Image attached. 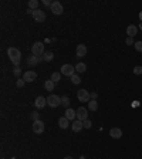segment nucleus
I'll return each instance as SVG.
<instances>
[{"label":"nucleus","instance_id":"nucleus-6","mask_svg":"<svg viewBox=\"0 0 142 159\" xmlns=\"http://www.w3.org/2000/svg\"><path fill=\"white\" fill-rule=\"evenodd\" d=\"M50 10H51V13H53V14H56V16H58V14H61V13L64 11L63 4H61L60 1H53V4H51Z\"/></svg>","mask_w":142,"mask_h":159},{"label":"nucleus","instance_id":"nucleus-24","mask_svg":"<svg viewBox=\"0 0 142 159\" xmlns=\"http://www.w3.org/2000/svg\"><path fill=\"white\" fill-rule=\"evenodd\" d=\"M38 4H40V1L38 0H30L29 1V7H30V10H37V7H38Z\"/></svg>","mask_w":142,"mask_h":159},{"label":"nucleus","instance_id":"nucleus-37","mask_svg":"<svg viewBox=\"0 0 142 159\" xmlns=\"http://www.w3.org/2000/svg\"><path fill=\"white\" fill-rule=\"evenodd\" d=\"M139 17H141V19H142V13H141V14H139Z\"/></svg>","mask_w":142,"mask_h":159},{"label":"nucleus","instance_id":"nucleus-18","mask_svg":"<svg viewBox=\"0 0 142 159\" xmlns=\"http://www.w3.org/2000/svg\"><path fill=\"white\" fill-rule=\"evenodd\" d=\"M58 126H60L61 129H67V128L70 126V121L66 118V117H61V118L58 119Z\"/></svg>","mask_w":142,"mask_h":159},{"label":"nucleus","instance_id":"nucleus-35","mask_svg":"<svg viewBox=\"0 0 142 159\" xmlns=\"http://www.w3.org/2000/svg\"><path fill=\"white\" fill-rule=\"evenodd\" d=\"M90 97H91V100H97L98 94H97V92H91V94H90Z\"/></svg>","mask_w":142,"mask_h":159},{"label":"nucleus","instance_id":"nucleus-2","mask_svg":"<svg viewBox=\"0 0 142 159\" xmlns=\"http://www.w3.org/2000/svg\"><path fill=\"white\" fill-rule=\"evenodd\" d=\"M47 105L48 107H51V108H57V107H60L61 105V97H58V95H48L47 97Z\"/></svg>","mask_w":142,"mask_h":159},{"label":"nucleus","instance_id":"nucleus-20","mask_svg":"<svg viewBox=\"0 0 142 159\" xmlns=\"http://www.w3.org/2000/svg\"><path fill=\"white\" fill-rule=\"evenodd\" d=\"M54 85H56V82H53L51 80H48V81L44 82V88H46V91H53V90H54Z\"/></svg>","mask_w":142,"mask_h":159},{"label":"nucleus","instance_id":"nucleus-33","mask_svg":"<svg viewBox=\"0 0 142 159\" xmlns=\"http://www.w3.org/2000/svg\"><path fill=\"white\" fill-rule=\"evenodd\" d=\"M127 44H128V45H132V44H135V43H134V39H132V37H128V39H127Z\"/></svg>","mask_w":142,"mask_h":159},{"label":"nucleus","instance_id":"nucleus-22","mask_svg":"<svg viewBox=\"0 0 142 159\" xmlns=\"http://www.w3.org/2000/svg\"><path fill=\"white\" fill-rule=\"evenodd\" d=\"M54 58V54L51 53V51H46L44 54H43V60L44 61H51Z\"/></svg>","mask_w":142,"mask_h":159},{"label":"nucleus","instance_id":"nucleus-1","mask_svg":"<svg viewBox=\"0 0 142 159\" xmlns=\"http://www.w3.org/2000/svg\"><path fill=\"white\" fill-rule=\"evenodd\" d=\"M7 55H9L10 61H11L16 67L20 64V61H21V53H20L19 48H16V47H9V48H7Z\"/></svg>","mask_w":142,"mask_h":159},{"label":"nucleus","instance_id":"nucleus-3","mask_svg":"<svg viewBox=\"0 0 142 159\" xmlns=\"http://www.w3.org/2000/svg\"><path fill=\"white\" fill-rule=\"evenodd\" d=\"M46 51H44V44L43 43H40V41H37L34 43L33 45H31V54L36 55V57H38V55H43Z\"/></svg>","mask_w":142,"mask_h":159},{"label":"nucleus","instance_id":"nucleus-9","mask_svg":"<svg viewBox=\"0 0 142 159\" xmlns=\"http://www.w3.org/2000/svg\"><path fill=\"white\" fill-rule=\"evenodd\" d=\"M44 129H46V126H44L43 121H36V122H33V132H34V134H43Z\"/></svg>","mask_w":142,"mask_h":159},{"label":"nucleus","instance_id":"nucleus-36","mask_svg":"<svg viewBox=\"0 0 142 159\" xmlns=\"http://www.w3.org/2000/svg\"><path fill=\"white\" fill-rule=\"evenodd\" d=\"M64 159H74V158H72V156H66Z\"/></svg>","mask_w":142,"mask_h":159},{"label":"nucleus","instance_id":"nucleus-10","mask_svg":"<svg viewBox=\"0 0 142 159\" xmlns=\"http://www.w3.org/2000/svg\"><path fill=\"white\" fill-rule=\"evenodd\" d=\"M23 78H24L26 82H33L37 78V73L36 71H26L24 75H23Z\"/></svg>","mask_w":142,"mask_h":159},{"label":"nucleus","instance_id":"nucleus-19","mask_svg":"<svg viewBox=\"0 0 142 159\" xmlns=\"http://www.w3.org/2000/svg\"><path fill=\"white\" fill-rule=\"evenodd\" d=\"M88 110L90 111H97L98 110V101L97 100H91L88 102Z\"/></svg>","mask_w":142,"mask_h":159},{"label":"nucleus","instance_id":"nucleus-14","mask_svg":"<svg viewBox=\"0 0 142 159\" xmlns=\"http://www.w3.org/2000/svg\"><path fill=\"white\" fill-rule=\"evenodd\" d=\"M109 135L114 139H119V138H122V129H119V128H111Z\"/></svg>","mask_w":142,"mask_h":159},{"label":"nucleus","instance_id":"nucleus-15","mask_svg":"<svg viewBox=\"0 0 142 159\" xmlns=\"http://www.w3.org/2000/svg\"><path fill=\"white\" fill-rule=\"evenodd\" d=\"M66 118L68 121H75L77 119V111L72 110V108H67L66 110Z\"/></svg>","mask_w":142,"mask_h":159},{"label":"nucleus","instance_id":"nucleus-28","mask_svg":"<svg viewBox=\"0 0 142 159\" xmlns=\"http://www.w3.org/2000/svg\"><path fill=\"white\" fill-rule=\"evenodd\" d=\"M24 84H26L24 78H19L17 81H16V85H17L19 88H23V87H24Z\"/></svg>","mask_w":142,"mask_h":159},{"label":"nucleus","instance_id":"nucleus-29","mask_svg":"<svg viewBox=\"0 0 142 159\" xmlns=\"http://www.w3.org/2000/svg\"><path fill=\"white\" fill-rule=\"evenodd\" d=\"M134 47H135V50H137V51L142 53V41H137V43L134 44Z\"/></svg>","mask_w":142,"mask_h":159},{"label":"nucleus","instance_id":"nucleus-4","mask_svg":"<svg viewBox=\"0 0 142 159\" xmlns=\"http://www.w3.org/2000/svg\"><path fill=\"white\" fill-rule=\"evenodd\" d=\"M61 75H66V77H72L75 74V67H72L71 64H64L60 70Z\"/></svg>","mask_w":142,"mask_h":159},{"label":"nucleus","instance_id":"nucleus-31","mask_svg":"<svg viewBox=\"0 0 142 159\" xmlns=\"http://www.w3.org/2000/svg\"><path fill=\"white\" fill-rule=\"evenodd\" d=\"M82 124H84V128H87V129H90V128L92 126V124H91V121H90V119H85Z\"/></svg>","mask_w":142,"mask_h":159},{"label":"nucleus","instance_id":"nucleus-30","mask_svg":"<svg viewBox=\"0 0 142 159\" xmlns=\"http://www.w3.org/2000/svg\"><path fill=\"white\" fill-rule=\"evenodd\" d=\"M134 74H135V75H141L142 74V67L141 65H137V67L134 68Z\"/></svg>","mask_w":142,"mask_h":159},{"label":"nucleus","instance_id":"nucleus-16","mask_svg":"<svg viewBox=\"0 0 142 159\" xmlns=\"http://www.w3.org/2000/svg\"><path fill=\"white\" fill-rule=\"evenodd\" d=\"M137 33H138V27H137V26L131 24V26L127 27V34H128V37H132V39H134V36H137Z\"/></svg>","mask_w":142,"mask_h":159},{"label":"nucleus","instance_id":"nucleus-17","mask_svg":"<svg viewBox=\"0 0 142 159\" xmlns=\"http://www.w3.org/2000/svg\"><path fill=\"white\" fill-rule=\"evenodd\" d=\"M43 60V57H36V55H30L29 58H27V64L29 65H37L40 61Z\"/></svg>","mask_w":142,"mask_h":159},{"label":"nucleus","instance_id":"nucleus-27","mask_svg":"<svg viewBox=\"0 0 142 159\" xmlns=\"http://www.w3.org/2000/svg\"><path fill=\"white\" fill-rule=\"evenodd\" d=\"M71 82H72V84H75V85H78V84L81 82V78L78 77V74H74V75L71 77Z\"/></svg>","mask_w":142,"mask_h":159},{"label":"nucleus","instance_id":"nucleus-32","mask_svg":"<svg viewBox=\"0 0 142 159\" xmlns=\"http://www.w3.org/2000/svg\"><path fill=\"white\" fill-rule=\"evenodd\" d=\"M20 73H21V68H19V67H16V68L13 70V74H14L16 77H19V75H20Z\"/></svg>","mask_w":142,"mask_h":159},{"label":"nucleus","instance_id":"nucleus-21","mask_svg":"<svg viewBox=\"0 0 142 159\" xmlns=\"http://www.w3.org/2000/svg\"><path fill=\"white\" fill-rule=\"evenodd\" d=\"M85 70H87V65H85L84 63H78V64L75 65V71H77V73H85Z\"/></svg>","mask_w":142,"mask_h":159},{"label":"nucleus","instance_id":"nucleus-5","mask_svg":"<svg viewBox=\"0 0 142 159\" xmlns=\"http://www.w3.org/2000/svg\"><path fill=\"white\" fill-rule=\"evenodd\" d=\"M77 100L80 102H90L91 101V97H90V92L87 90H80L77 92Z\"/></svg>","mask_w":142,"mask_h":159},{"label":"nucleus","instance_id":"nucleus-34","mask_svg":"<svg viewBox=\"0 0 142 159\" xmlns=\"http://www.w3.org/2000/svg\"><path fill=\"white\" fill-rule=\"evenodd\" d=\"M43 3L46 6H48V7H51V4H53V1H50V0H43Z\"/></svg>","mask_w":142,"mask_h":159},{"label":"nucleus","instance_id":"nucleus-23","mask_svg":"<svg viewBox=\"0 0 142 159\" xmlns=\"http://www.w3.org/2000/svg\"><path fill=\"white\" fill-rule=\"evenodd\" d=\"M61 105H63L64 108H70V98H68L67 95L61 97Z\"/></svg>","mask_w":142,"mask_h":159},{"label":"nucleus","instance_id":"nucleus-7","mask_svg":"<svg viewBox=\"0 0 142 159\" xmlns=\"http://www.w3.org/2000/svg\"><path fill=\"white\" fill-rule=\"evenodd\" d=\"M33 19H34L37 23H43V21L46 20V13H44L43 10L37 9V10L33 11Z\"/></svg>","mask_w":142,"mask_h":159},{"label":"nucleus","instance_id":"nucleus-8","mask_svg":"<svg viewBox=\"0 0 142 159\" xmlns=\"http://www.w3.org/2000/svg\"><path fill=\"white\" fill-rule=\"evenodd\" d=\"M77 119H80V121H85V119H88V110L87 108H84V107H80L78 110H77Z\"/></svg>","mask_w":142,"mask_h":159},{"label":"nucleus","instance_id":"nucleus-25","mask_svg":"<svg viewBox=\"0 0 142 159\" xmlns=\"http://www.w3.org/2000/svg\"><path fill=\"white\" fill-rule=\"evenodd\" d=\"M60 80H61V73H57V71H54V73L51 74V81H53V82H56V84H57Z\"/></svg>","mask_w":142,"mask_h":159},{"label":"nucleus","instance_id":"nucleus-13","mask_svg":"<svg viewBox=\"0 0 142 159\" xmlns=\"http://www.w3.org/2000/svg\"><path fill=\"white\" fill-rule=\"evenodd\" d=\"M75 53H77V57H85V54H87V45L85 44H78Z\"/></svg>","mask_w":142,"mask_h":159},{"label":"nucleus","instance_id":"nucleus-11","mask_svg":"<svg viewBox=\"0 0 142 159\" xmlns=\"http://www.w3.org/2000/svg\"><path fill=\"white\" fill-rule=\"evenodd\" d=\"M82 128H84V124H82V121H80V119H75V121H72V124H71V129H72L74 132H80Z\"/></svg>","mask_w":142,"mask_h":159},{"label":"nucleus","instance_id":"nucleus-26","mask_svg":"<svg viewBox=\"0 0 142 159\" xmlns=\"http://www.w3.org/2000/svg\"><path fill=\"white\" fill-rule=\"evenodd\" d=\"M30 118H31V121H33V122H36V121H40V114H38L37 111H33V112L30 114Z\"/></svg>","mask_w":142,"mask_h":159},{"label":"nucleus","instance_id":"nucleus-12","mask_svg":"<svg viewBox=\"0 0 142 159\" xmlns=\"http://www.w3.org/2000/svg\"><path fill=\"white\" fill-rule=\"evenodd\" d=\"M34 105H36V108H44L46 105H47V98H44V97H37L36 98V101H34Z\"/></svg>","mask_w":142,"mask_h":159}]
</instances>
